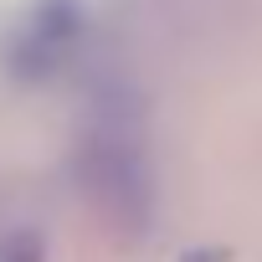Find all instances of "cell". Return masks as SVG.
Returning <instances> with one entry per match:
<instances>
[{"label":"cell","mask_w":262,"mask_h":262,"mask_svg":"<svg viewBox=\"0 0 262 262\" xmlns=\"http://www.w3.org/2000/svg\"><path fill=\"white\" fill-rule=\"evenodd\" d=\"M0 262H47V247L36 231H16L0 242Z\"/></svg>","instance_id":"cell-1"},{"label":"cell","mask_w":262,"mask_h":262,"mask_svg":"<svg viewBox=\"0 0 262 262\" xmlns=\"http://www.w3.org/2000/svg\"><path fill=\"white\" fill-rule=\"evenodd\" d=\"M180 262H231V252H226V247H195V252H185Z\"/></svg>","instance_id":"cell-2"}]
</instances>
